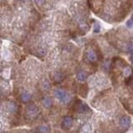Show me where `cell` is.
<instances>
[{
  "mask_svg": "<svg viewBox=\"0 0 133 133\" xmlns=\"http://www.w3.org/2000/svg\"><path fill=\"white\" fill-rule=\"evenodd\" d=\"M54 96L61 102H65V103L71 99V95L66 92V90L61 89V88H57V89L54 90Z\"/></svg>",
  "mask_w": 133,
  "mask_h": 133,
  "instance_id": "6da1fadb",
  "label": "cell"
},
{
  "mask_svg": "<svg viewBox=\"0 0 133 133\" xmlns=\"http://www.w3.org/2000/svg\"><path fill=\"white\" fill-rule=\"evenodd\" d=\"M39 114V110L38 108L34 104V103H30L28 107H27V116L29 117L30 119H33L36 118Z\"/></svg>",
  "mask_w": 133,
  "mask_h": 133,
  "instance_id": "7a4b0ae2",
  "label": "cell"
},
{
  "mask_svg": "<svg viewBox=\"0 0 133 133\" xmlns=\"http://www.w3.org/2000/svg\"><path fill=\"white\" fill-rule=\"evenodd\" d=\"M86 59H87L88 62H90V63H95V62H97V59H98V54H97V52L94 49H92V48H89V49L86 51Z\"/></svg>",
  "mask_w": 133,
  "mask_h": 133,
  "instance_id": "3957f363",
  "label": "cell"
},
{
  "mask_svg": "<svg viewBox=\"0 0 133 133\" xmlns=\"http://www.w3.org/2000/svg\"><path fill=\"white\" fill-rule=\"evenodd\" d=\"M75 110H76V112L79 113V114H84V113H86L87 111H89V108L87 107L86 103H84L83 101L77 100L76 105H75Z\"/></svg>",
  "mask_w": 133,
  "mask_h": 133,
  "instance_id": "277c9868",
  "label": "cell"
},
{
  "mask_svg": "<svg viewBox=\"0 0 133 133\" xmlns=\"http://www.w3.org/2000/svg\"><path fill=\"white\" fill-rule=\"evenodd\" d=\"M73 124H74V120H73V118L70 116H66L64 119H63L62 127H63L64 129H69V128H71V127L73 126Z\"/></svg>",
  "mask_w": 133,
  "mask_h": 133,
  "instance_id": "5b68a950",
  "label": "cell"
},
{
  "mask_svg": "<svg viewBox=\"0 0 133 133\" xmlns=\"http://www.w3.org/2000/svg\"><path fill=\"white\" fill-rule=\"evenodd\" d=\"M119 123H120V125L123 127V128H128L129 126H130V124H131V120H130V118L128 116H122L120 118V121H119Z\"/></svg>",
  "mask_w": 133,
  "mask_h": 133,
  "instance_id": "8992f818",
  "label": "cell"
},
{
  "mask_svg": "<svg viewBox=\"0 0 133 133\" xmlns=\"http://www.w3.org/2000/svg\"><path fill=\"white\" fill-rule=\"evenodd\" d=\"M52 78L55 82L58 83V82H62L64 80V75L61 72H54V73H52Z\"/></svg>",
  "mask_w": 133,
  "mask_h": 133,
  "instance_id": "52a82bcc",
  "label": "cell"
},
{
  "mask_svg": "<svg viewBox=\"0 0 133 133\" xmlns=\"http://www.w3.org/2000/svg\"><path fill=\"white\" fill-rule=\"evenodd\" d=\"M34 131H35V133H49L50 128L48 127V126L43 125V126H39V127H37Z\"/></svg>",
  "mask_w": 133,
  "mask_h": 133,
  "instance_id": "ba28073f",
  "label": "cell"
},
{
  "mask_svg": "<svg viewBox=\"0 0 133 133\" xmlns=\"http://www.w3.org/2000/svg\"><path fill=\"white\" fill-rule=\"evenodd\" d=\"M21 99L22 101H24V102H29L30 100L32 99V95L29 93V92H23L22 94H21Z\"/></svg>",
  "mask_w": 133,
  "mask_h": 133,
  "instance_id": "9c48e42d",
  "label": "cell"
},
{
  "mask_svg": "<svg viewBox=\"0 0 133 133\" xmlns=\"http://www.w3.org/2000/svg\"><path fill=\"white\" fill-rule=\"evenodd\" d=\"M123 75L125 78H130L132 75V68L129 66H126L123 70Z\"/></svg>",
  "mask_w": 133,
  "mask_h": 133,
  "instance_id": "30bf717a",
  "label": "cell"
},
{
  "mask_svg": "<svg viewBox=\"0 0 133 133\" xmlns=\"http://www.w3.org/2000/svg\"><path fill=\"white\" fill-rule=\"evenodd\" d=\"M42 104H43L44 108L49 109L50 107L52 105V100H51V98L48 97V96H45V97L42 99Z\"/></svg>",
  "mask_w": 133,
  "mask_h": 133,
  "instance_id": "8fae6325",
  "label": "cell"
},
{
  "mask_svg": "<svg viewBox=\"0 0 133 133\" xmlns=\"http://www.w3.org/2000/svg\"><path fill=\"white\" fill-rule=\"evenodd\" d=\"M86 77L87 76H86V73L84 71H79L77 73V79H78L79 82H84L86 80Z\"/></svg>",
  "mask_w": 133,
  "mask_h": 133,
  "instance_id": "7c38bea8",
  "label": "cell"
},
{
  "mask_svg": "<svg viewBox=\"0 0 133 133\" xmlns=\"http://www.w3.org/2000/svg\"><path fill=\"white\" fill-rule=\"evenodd\" d=\"M17 103L10 102V103H9V111H10V112H17Z\"/></svg>",
  "mask_w": 133,
  "mask_h": 133,
  "instance_id": "4fadbf2b",
  "label": "cell"
},
{
  "mask_svg": "<svg viewBox=\"0 0 133 133\" xmlns=\"http://www.w3.org/2000/svg\"><path fill=\"white\" fill-rule=\"evenodd\" d=\"M42 88L44 89V90H48L50 88V84L48 83V81H46V80H43V82H42Z\"/></svg>",
  "mask_w": 133,
  "mask_h": 133,
  "instance_id": "5bb4252c",
  "label": "cell"
},
{
  "mask_svg": "<svg viewBox=\"0 0 133 133\" xmlns=\"http://www.w3.org/2000/svg\"><path fill=\"white\" fill-rule=\"evenodd\" d=\"M93 31H94V33H98L100 31V25L97 22H95V24L93 26Z\"/></svg>",
  "mask_w": 133,
  "mask_h": 133,
  "instance_id": "9a60e30c",
  "label": "cell"
},
{
  "mask_svg": "<svg viewBox=\"0 0 133 133\" xmlns=\"http://www.w3.org/2000/svg\"><path fill=\"white\" fill-rule=\"evenodd\" d=\"M127 27H128V28H133V17H131L128 19V22H127Z\"/></svg>",
  "mask_w": 133,
  "mask_h": 133,
  "instance_id": "2e32d148",
  "label": "cell"
},
{
  "mask_svg": "<svg viewBox=\"0 0 133 133\" xmlns=\"http://www.w3.org/2000/svg\"><path fill=\"white\" fill-rule=\"evenodd\" d=\"M89 127H90V126H89V125H85V126H84V131H89V130H90V129H89Z\"/></svg>",
  "mask_w": 133,
  "mask_h": 133,
  "instance_id": "e0dca14e",
  "label": "cell"
},
{
  "mask_svg": "<svg viewBox=\"0 0 133 133\" xmlns=\"http://www.w3.org/2000/svg\"><path fill=\"white\" fill-rule=\"evenodd\" d=\"M131 61H132V62H133V54H132V55H131Z\"/></svg>",
  "mask_w": 133,
  "mask_h": 133,
  "instance_id": "ac0fdd59",
  "label": "cell"
},
{
  "mask_svg": "<svg viewBox=\"0 0 133 133\" xmlns=\"http://www.w3.org/2000/svg\"><path fill=\"white\" fill-rule=\"evenodd\" d=\"M130 133H133V132H130Z\"/></svg>",
  "mask_w": 133,
  "mask_h": 133,
  "instance_id": "d6986e66",
  "label": "cell"
}]
</instances>
